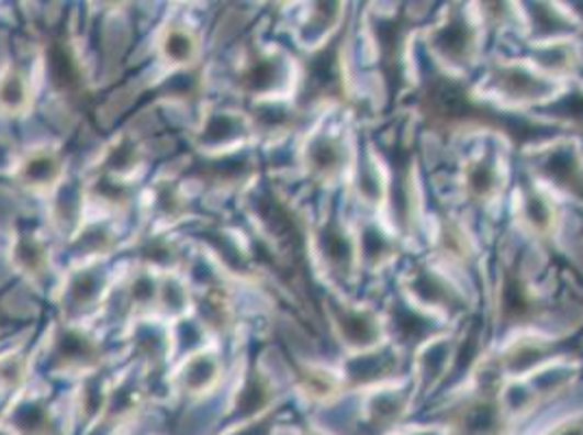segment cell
<instances>
[{
    "mask_svg": "<svg viewBox=\"0 0 583 435\" xmlns=\"http://www.w3.org/2000/svg\"><path fill=\"white\" fill-rule=\"evenodd\" d=\"M416 109L434 133H462V131H501L512 142L525 144L529 140H545L549 131L527 118H514L501 109L492 108L468 90L467 83L449 72H431L425 79Z\"/></svg>",
    "mask_w": 583,
    "mask_h": 435,
    "instance_id": "cell-1",
    "label": "cell"
},
{
    "mask_svg": "<svg viewBox=\"0 0 583 435\" xmlns=\"http://www.w3.org/2000/svg\"><path fill=\"white\" fill-rule=\"evenodd\" d=\"M414 29L416 20H412V13L407 9L379 11L368 20V35L390 101H394L405 88V75L410 68V42Z\"/></svg>",
    "mask_w": 583,
    "mask_h": 435,
    "instance_id": "cell-2",
    "label": "cell"
},
{
    "mask_svg": "<svg viewBox=\"0 0 583 435\" xmlns=\"http://www.w3.org/2000/svg\"><path fill=\"white\" fill-rule=\"evenodd\" d=\"M385 175H388V201L394 217V226L401 235H410L416 222L418 188L414 175V146L403 135H392L385 142Z\"/></svg>",
    "mask_w": 583,
    "mask_h": 435,
    "instance_id": "cell-3",
    "label": "cell"
},
{
    "mask_svg": "<svg viewBox=\"0 0 583 435\" xmlns=\"http://www.w3.org/2000/svg\"><path fill=\"white\" fill-rule=\"evenodd\" d=\"M547 305L540 290L534 286L518 257H509L501 266V281L496 292L498 325L525 326L542 319Z\"/></svg>",
    "mask_w": 583,
    "mask_h": 435,
    "instance_id": "cell-4",
    "label": "cell"
},
{
    "mask_svg": "<svg viewBox=\"0 0 583 435\" xmlns=\"http://www.w3.org/2000/svg\"><path fill=\"white\" fill-rule=\"evenodd\" d=\"M479 24H474L467 11L458 4H453L427 35L431 55L453 70H462L474 62V57L479 55Z\"/></svg>",
    "mask_w": 583,
    "mask_h": 435,
    "instance_id": "cell-5",
    "label": "cell"
},
{
    "mask_svg": "<svg viewBox=\"0 0 583 435\" xmlns=\"http://www.w3.org/2000/svg\"><path fill=\"white\" fill-rule=\"evenodd\" d=\"M487 86L494 94H501V99L520 105L556 99V81L520 62H494L487 70Z\"/></svg>",
    "mask_w": 583,
    "mask_h": 435,
    "instance_id": "cell-6",
    "label": "cell"
},
{
    "mask_svg": "<svg viewBox=\"0 0 583 435\" xmlns=\"http://www.w3.org/2000/svg\"><path fill=\"white\" fill-rule=\"evenodd\" d=\"M347 64L343 35L321 44L305 75L307 101H343L347 97Z\"/></svg>",
    "mask_w": 583,
    "mask_h": 435,
    "instance_id": "cell-7",
    "label": "cell"
},
{
    "mask_svg": "<svg viewBox=\"0 0 583 435\" xmlns=\"http://www.w3.org/2000/svg\"><path fill=\"white\" fill-rule=\"evenodd\" d=\"M407 301L425 312L460 314L467 310V294L442 272L431 266H416L405 279Z\"/></svg>",
    "mask_w": 583,
    "mask_h": 435,
    "instance_id": "cell-8",
    "label": "cell"
},
{
    "mask_svg": "<svg viewBox=\"0 0 583 435\" xmlns=\"http://www.w3.org/2000/svg\"><path fill=\"white\" fill-rule=\"evenodd\" d=\"M564 342L545 335H520L512 339L496 359V370L516 379H525L564 355Z\"/></svg>",
    "mask_w": 583,
    "mask_h": 435,
    "instance_id": "cell-9",
    "label": "cell"
},
{
    "mask_svg": "<svg viewBox=\"0 0 583 435\" xmlns=\"http://www.w3.org/2000/svg\"><path fill=\"white\" fill-rule=\"evenodd\" d=\"M536 175L558 192L583 201L582 153L571 142H556L536 155Z\"/></svg>",
    "mask_w": 583,
    "mask_h": 435,
    "instance_id": "cell-10",
    "label": "cell"
},
{
    "mask_svg": "<svg viewBox=\"0 0 583 435\" xmlns=\"http://www.w3.org/2000/svg\"><path fill=\"white\" fill-rule=\"evenodd\" d=\"M462 188L470 203L479 208L494 205L505 188V168L501 155L487 148L468 159L462 172Z\"/></svg>",
    "mask_w": 583,
    "mask_h": 435,
    "instance_id": "cell-11",
    "label": "cell"
},
{
    "mask_svg": "<svg viewBox=\"0 0 583 435\" xmlns=\"http://www.w3.org/2000/svg\"><path fill=\"white\" fill-rule=\"evenodd\" d=\"M316 248L325 268H329V272L340 281H349L361 266L357 237L336 216L329 217L316 233Z\"/></svg>",
    "mask_w": 583,
    "mask_h": 435,
    "instance_id": "cell-12",
    "label": "cell"
},
{
    "mask_svg": "<svg viewBox=\"0 0 583 435\" xmlns=\"http://www.w3.org/2000/svg\"><path fill=\"white\" fill-rule=\"evenodd\" d=\"M410 388H377L370 390L361 405V427L372 435L388 434L394 430L412 405Z\"/></svg>",
    "mask_w": 583,
    "mask_h": 435,
    "instance_id": "cell-13",
    "label": "cell"
},
{
    "mask_svg": "<svg viewBox=\"0 0 583 435\" xmlns=\"http://www.w3.org/2000/svg\"><path fill=\"white\" fill-rule=\"evenodd\" d=\"M403 370V359L394 348H370L363 353H357L347 361L345 379L350 388L361 390H377L388 386L394 377H399Z\"/></svg>",
    "mask_w": 583,
    "mask_h": 435,
    "instance_id": "cell-14",
    "label": "cell"
},
{
    "mask_svg": "<svg viewBox=\"0 0 583 435\" xmlns=\"http://www.w3.org/2000/svg\"><path fill=\"white\" fill-rule=\"evenodd\" d=\"M332 323L336 326L338 337L350 350L363 353L379 346L383 323L379 314L370 308L349 305V303H332Z\"/></svg>",
    "mask_w": 583,
    "mask_h": 435,
    "instance_id": "cell-15",
    "label": "cell"
},
{
    "mask_svg": "<svg viewBox=\"0 0 583 435\" xmlns=\"http://www.w3.org/2000/svg\"><path fill=\"white\" fill-rule=\"evenodd\" d=\"M518 217L534 237L549 242L558 231L560 212L547 190H542L536 181L525 179L518 188Z\"/></svg>",
    "mask_w": 583,
    "mask_h": 435,
    "instance_id": "cell-16",
    "label": "cell"
},
{
    "mask_svg": "<svg viewBox=\"0 0 583 435\" xmlns=\"http://www.w3.org/2000/svg\"><path fill=\"white\" fill-rule=\"evenodd\" d=\"M392 335L401 346L416 348L440 337V328L429 312L421 310L412 301H394L388 312V323Z\"/></svg>",
    "mask_w": 583,
    "mask_h": 435,
    "instance_id": "cell-17",
    "label": "cell"
},
{
    "mask_svg": "<svg viewBox=\"0 0 583 435\" xmlns=\"http://www.w3.org/2000/svg\"><path fill=\"white\" fill-rule=\"evenodd\" d=\"M347 159H349L347 144H345L343 135H338V133L321 131L310 140V144L305 148L307 172L321 183L336 181L345 172Z\"/></svg>",
    "mask_w": 583,
    "mask_h": 435,
    "instance_id": "cell-18",
    "label": "cell"
},
{
    "mask_svg": "<svg viewBox=\"0 0 583 435\" xmlns=\"http://www.w3.org/2000/svg\"><path fill=\"white\" fill-rule=\"evenodd\" d=\"M436 248L438 255L453 266H470L477 257V246L467 226L451 214L436 216Z\"/></svg>",
    "mask_w": 583,
    "mask_h": 435,
    "instance_id": "cell-19",
    "label": "cell"
},
{
    "mask_svg": "<svg viewBox=\"0 0 583 435\" xmlns=\"http://www.w3.org/2000/svg\"><path fill=\"white\" fill-rule=\"evenodd\" d=\"M285 77V62L277 53L259 51L255 53L244 70H242V86L253 94H272L281 88Z\"/></svg>",
    "mask_w": 583,
    "mask_h": 435,
    "instance_id": "cell-20",
    "label": "cell"
},
{
    "mask_svg": "<svg viewBox=\"0 0 583 435\" xmlns=\"http://www.w3.org/2000/svg\"><path fill=\"white\" fill-rule=\"evenodd\" d=\"M355 190L366 208H381L388 201L385 166H381V159L377 157L372 146H366V150L361 153Z\"/></svg>",
    "mask_w": 583,
    "mask_h": 435,
    "instance_id": "cell-21",
    "label": "cell"
},
{
    "mask_svg": "<svg viewBox=\"0 0 583 435\" xmlns=\"http://www.w3.org/2000/svg\"><path fill=\"white\" fill-rule=\"evenodd\" d=\"M359 244V264L366 270H381L399 255L396 239L385 233L377 222H366L357 237Z\"/></svg>",
    "mask_w": 583,
    "mask_h": 435,
    "instance_id": "cell-22",
    "label": "cell"
},
{
    "mask_svg": "<svg viewBox=\"0 0 583 435\" xmlns=\"http://www.w3.org/2000/svg\"><path fill=\"white\" fill-rule=\"evenodd\" d=\"M453 348H456V339L442 337V335L423 346L418 355V375H421L425 390L449 379L451 364H453Z\"/></svg>",
    "mask_w": 583,
    "mask_h": 435,
    "instance_id": "cell-23",
    "label": "cell"
},
{
    "mask_svg": "<svg viewBox=\"0 0 583 435\" xmlns=\"http://www.w3.org/2000/svg\"><path fill=\"white\" fill-rule=\"evenodd\" d=\"M578 66H580V55L575 46L567 40L542 42L534 51V68L553 81L560 77L575 75Z\"/></svg>",
    "mask_w": 583,
    "mask_h": 435,
    "instance_id": "cell-24",
    "label": "cell"
},
{
    "mask_svg": "<svg viewBox=\"0 0 583 435\" xmlns=\"http://www.w3.org/2000/svg\"><path fill=\"white\" fill-rule=\"evenodd\" d=\"M61 177V161L53 150H35L26 155L18 168V179L35 192L51 190Z\"/></svg>",
    "mask_w": 583,
    "mask_h": 435,
    "instance_id": "cell-25",
    "label": "cell"
},
{
    "mask_svg": "<svg viewBox=\"0 0 583 435\" xmlns=\"http://www.w3.org/2000/svg\"><path fill=\"white\" fill-rule=\"evenodd\" d=\"M531 29L538 37V44L542 42H558L571 35L578 26L569 11L560 9L558 4H531Z\"/></svg>",
    "mask_w": 583,
    "mask_h": 435,
    "instance_id": "cell-26",
    "label": "cell"
},
{
    "mask_svg": "<svg viewBox=\"0 0 583 435\" xmlns=\"http://www.w3.org/2000/svg\"><path fill=\"white\" fill-rule=\"evenodd\" d=\"M299 386L307 394V399H312L316 403H332L334 399H338L343 394L345 379H340L338 375H334L327 368L305 364L299 368Z\"/></svg>",
    "mask_w": 583,
    "mask_h": 435,
    "instance_id": "cell-27",
    "label": "cell"
},
{
    "mask_svg": "<svg viewBox=\"0 0 583 435\" xmlns=\"http://www.w3.org/2000/svg\"><path fill=\"white\" fill-rule=\"evenodd\" d=\"M159 51L166 62L175 66H188L199 55V37L186 26H170L159 40Z\"/></svg>",
    "mask_w": 583,
    "mask_h": 435,
    "instance_id": "cell-28",
    "label": "cell"
},
{
    "mask_svg": "<svg viewBox=\"0 0 583 435\" xmlns=\"http://www.w3.org/2000/svg\"><path fill=\"white\" fill-rule=\"evenodd\" d=\"M218 375H221V366L212 355H194L186 364L181 377H183L186 390H190L192 394H203L216 386Z\"/></svg>",
    "mask_w": 583,
    "mask_h": 435,
    "instance_id": "cell-29",
    "label": "cell"
},
{
    "mask_svg": "<svg viewBox=\"0 0 583 435\" xmlns=\"http://www.w3.org/2000/svg\"><path fill=\"white\" fill-rule=\"evenodd\" d=\"M29 105H31V92L26 79L13 68L7 70L0 77V109L11 115H20L29 109Z\"/></svg>",
    "mask_w": 583,
    "mask_h": 435,
    "instance_id": "cell-30",
    "label": "cell"
},
{
    "mask_svg": "<svg viewBox=\"0 0 583 435\" xmlns=\"http://www.w3.org/2000/svg\"><path fill=\"white\" fill-rule=\"evenodd\" d=\"M13 259L29 275H42L46 268V250L33 235H24L18 239L13 248Z\"/></svg>",
    "mask_w": 583,
    "mask_h": 435,
    "instance_id": "cell-31",
    "label": "cell"
},
{
    "mask_svg": "<svg viewBox=\"0 0 583 435\" xmlns=\"http://www.w3.org/2000/svg\"><path fill=\"white\" fill-rule=\"evenodd\" d=\"M549 111L558 122L583 131V88H575L569 94L553 99Z\"/></svg>",
    "mask_w": 583,
    "mask_h": 435,
    "instance_id": "cell-32",
    "label": "cell"
},
{
    "mask_svg": "<svg viewBox=\"0 0 583 435\" xmlns=\"http://www.w3.org/2000/svg\"><path fill=\"white\" fill-rule=\"evenodd\" d=\"M90 357H92V344L86 342L83 335L66 333V337L59 342V359L66 366L86 364Z\"/></svg>",
    "mask_w": 583,
    "mask_h": 435,
    "instance_id": "cell-33",
    "label": "cell"
},
{
    "mask_svg": "<svg viewBox=\"0 0 583 435\" xmlns=\"http://www.w3.org/2000/svg\"><path fill=\"white\" fill-rule=\"evenodd\" d=\"M547 435H583V414L571 416L562 423H558L553 430H549Z\"/></svg>",
    "mask_w": 583,
    "mask_h": 435,
    "instance_id": "cell-34",
    "label": "cell"
},
{
    "mask_svg": "<svg viewBox=\"0 0 583 435\" xmlns=\"http://www.w3.org/2000/svg\"><path fill=\"white\" fill-rule=\"evenodd\" d=\"M399 435H447L445 432H440V430H412V432H403V434Z\"/></svg>",
    "mask_w": 583,
    "mask_h": 435,
    "instance_id": "cell-35",
    "label": "cell"
},
{
    "mask_svg": "<svg viewBox=\"0 0 583 435\" xmlns=\"http://www.w3.org/2000/svg\"><path fill=\"white\" fill-rule=\"evenodd\" d=\"M305 435H329V434H325V432H321V430H307V432H305Z\"/></svg>",
    "mask_w": 583,
    "mask_h": 435,
    "instance_id": "cell-36",
    "label": "cell"
},
{
    "mask_svg": "<svg viewBox=\"0 0 583 435\" xmlns=\"http://www.w3.org/2000/svg\"><path fill=\"white\" fill-rule=\"evenodd\" d=\"M485 435H505V432H496V434H485Z\"/></svg>",
    "mask_w": 583,
    "mask_h": 435,
    "instance_id": "cell-37",
    "label": "cell"
}]
</instances>
